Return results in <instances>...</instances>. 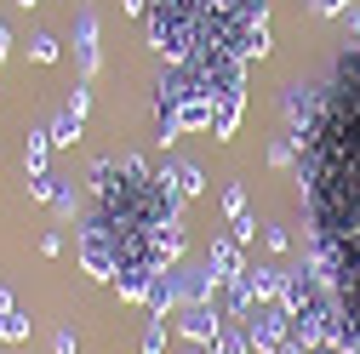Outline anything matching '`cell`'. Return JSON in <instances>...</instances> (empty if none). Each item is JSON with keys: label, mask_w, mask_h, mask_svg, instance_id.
<instances>
[{"label": "cell", "mask_w": 360, "mask_h": 354, "mask_svg": "<svg viewBox=\"0 0 360 354\" xmlns=\"http://www.w3.org/2000/svg\"><path fill=\"white\" fill-rule=\"evenodd\" d=\"M246 337H252V354H275V348L292 337V326H286V315H281V303L252 308V315H246Z\"/></svg>", "instance_id": "obj_1"}, {"label": "cell", "mask_w": 360, "mask_h": 354, "mask_svg": "<svg viewBox=\"0 0 360 354\" xmlns=\"http://www.w3.org/2000/svg\"><path fill=\"white\" fill-rule=\"evenodd\" d=\"M172 320H177V332H184V343H217V332H223L229 315H223L217 303H184Z\"/></svg>", "instance_id": "obj_2"}, {"label": "cell", "mask_w": 360, "mask_h": 354, "mask_svg": "<svg viewBox=\"0 0 360 354\" xmlns=\"http://www.w3.org/2000/svg\"><path fill=\"white\" fill-rule=\"evenodd\" d=\"M206 269H212L217 280H235V275H246V246H235L229 235H217V240H212V251H206Z\"/></svg>", "instance_id": "obj_3"}, {"label": "cell", "mask_w": 360, "mask_h": 354, "mask_svg": "<svg viewBox=\"0 0 360 354\" xmlns=\"http://www.w3.org/2000/svg\"><path fill=\"white\" fill-rule=\"evenodd\" d=\"M143 308H149V320H172V315H177V275H172V269H160V275L149 280Z\"/></svg>", "instance_id": "obj_4"}, {"label": "cell", "mask_w": 360, "mask_h": 354, "mask_svg": "<svg viewBox=\"0 0 360 354\" xmlns=\"http://www.w3.org/2000/svg\"><path fill=\"white\" fill-rule=\"evenodd\" d=\"M75 63L86 80L98 74V18L92 12H80V23H75Z\"/></svg>", "instance_id": "obj_5"}, {"label": "cell", "mask_w": 360, "mask_h": 354, "mask_svg": "<svg viewBox=\"0 0 360 354\" xmlns=\"http://www.w3.org/2000/svg\"><path fill=\"white\" fill-rule=\"evenodd\" d=\"M246 280H252V303L263 308V303H281V280H286V269H275V263H246Z\"/></svg>", "instance_id": "obj_6"}, {"label": "cell", "mask_w": 360, "mask_h": 354, "mask_svg": "<svg viewBox=\"0 0 360 354\" xmlns=\"http://www.w3.org/2000/svg\"><path fill=\"white\" fill-rule=\"evenodd\" d=\"M240 109H246V92H229V98H217V109H212V138H235V126H240Z\"/></svg>", "instance_id": "obj_7"}, {"label": "cell", "mask_w": 360, "mask_h": 354, "mask_svg": "<svg viewBox=\"0 0 360 354\" xmlns=\"http://www.w3.org/2000/svg\"><path fill=\"white\" fill-rule=\"evenodd\" d=\"M46 160H52V131H46V126H34V131H29V143H23V171H29V177L52 171Z\"/></svg>", "instance_id": "obj_8"}, {"label": "cell", "mask_w": 360, "mask_h": 354, "mask_svg": "<svg viewBox=\"0 0 360 354\" xmlns=\"http://www.w3.org/2000/svg\"><path fill=\"white\" fill-rule=\"evenodd\" d=\"M80 126H86V114H75V109L63 103V109L52 114V126H46V131H52V149H75V143H80Z\"/></svg>", "instance_id": "obj_9"}, {"label": "cell", "mask_w": 360, "mask_h": 354, "mask_svg": "<svg viewBox=\"0 0 360 354\" xmlns=\"http://www.w3.org/2000/svg\"><path fill=\"white\" fill-rule=\"evenodd\" d=\"M160 171L172 177V189H177V195H184V200H195V195L206 189V177H200V166H189V160H166Z\"/></svg>", "instance_id": "obj_10"}, {"label": "cell", "mask_w": 360, "mask_h": 354, "mask_svg": "<svg viewBox=\"0 0 360 354\" xmlns=\"http://www.w3.org/2000/svg\"><path fill=\"white\" fill-rule=\"evenodd\" d=\"M155 275H160V269H120V275H115V291H120V303H143Z\"/></svg>", "instance_id": "obj_11"}, {"label": "cell", "mask_w": 360, "mask_h": 354, "mask_svg": "<svg viewBox=\"0 0 360 354\" xmlns=\"http://www.w3.org/2000/svg\"><path fill=\"white\" fill-rule=\"evenodd\" d=\"M217 354H252V337H246V326L240 320H223V332H217V343H212Z\"/></svg>", "instance_id": "obj_12"}, {"label": "cell", "mask_w": 360, "mask_h": 354, "mask_svg": "<svg viewBox=\"0 0 360 354\" xmlns=\"http://www.w3.org/2000/svg\"><path fill=\"white\" fill-rule=\"evenodd\" d=\"M0 343H29V315L6 308V315H0Z\"/></svg>", "instance_id": "obj_13"}, {"label": "cell", "mask_w": 360, "mask_h": 354, "mask_svg": "<svg viewBox=\"0 0 360 354\" xmlns=\"http://www.w3.org/2000/svg\"><path fill=\"white\" fill-rule=\"evenodd\" d=\"M257 229H263L257 217H252V211H240L235 223H229V240H235V246H252V240H257Z\"/></svg>", "instance_id": "obj_14"}, {"label": "cell", "mask_w": 360, "mask_h": 354, "mask_svg": "<svg viewBox=\"0 0 360 354\" xmlns=\"http://www.w3.org/2000/svg\"><path fill=\"white\" fill-rule=\"evenodd\" d=\"M29 58H34V63H58V58H63V46H58L52 34H34V40H29Z\"/></svg>", "instance_id": "obj_15"}, {"label": "cell", "mask_w": 360, "mask_h": 354, "mask_svg": "<svg viewBox=\"0 0 360 354\" xmlns=\"http://www.w3.org/2000/svg\"><path fill=\"white\" fill-rule=\"evenodd\" d=\"M269 166H297V143L292 138H275V143H269Z\"/></svg>", "instance_id": "obj_16"}, {"label": "cell", "mask_w": 360, "mask_h": 354, "mask_svg": "<svg viewBox=\"0 0 360 354\" xmlns=\"http://www.w3.org/2000/svg\"><path fill=\"white\" fill-rule=\"evenodd\" d=\"M58 183H63V177H52V171L29 177V200H52V195H58Z\"/></svg>", "instance_id": "obj_17"}, {"label": "cell", "mask_w": 360, "mask_h": 354, "mask_svg": "<svg viewBox=\"0 0 360 354\" xmlns=\"http://www.w3.org/2000/svg\"><path fill=\"white\" fill-rule=\"evenodd\" d=\"M143 354H166V320H149L143 326Z\"/></svg>", "instance_id": "obj_18"}, {"label": "cell", "mask_w": 360, "mask_h": 354, "mask_svg": "<svg viewBox=\"0 0 360 354\" xmlns=\"http://www.w3.org/2000/svg\"><path fill=\"white\" fill-rule=\"evenodd\" d=\"M223 211H229V223L246 211V183H229V189H223Z\"/></svg>", "instance_id": "obj_19"}, {"label": "cell", "mask_w": 360, "mask_h": 354, "mask_svg": "<svg viewBox=\"0 0 360 354\" xmlns=\"http://www.w3.org/2000/svg\"><path fill=\"white\" fill-rule=\"evenodd\" d=\"M52 206H58V217H75V206H80V195H75V183H58V195H52Z\"/></svg>", "instance_id": "obj_20"}, {"label": "cell", "mask_w": 360, "mask_h": 354, "mask_svg": "<svg viewBox=\"0 0 360 354\" xmlns=\"http://www.w3.org/2000/svg\"><path fill=\"white\" fill-rule=\"evenodd\" d=\"M69 109H75V114H86V109H92V86H86V80L69 92Z\"/></svg>", "instance_id": "obj_21"}, {"label": "cell", "mask_w": 360, "mask_h": 354, "mask_svg": "<svg viewBox=\"0 0 360 354\" xmlns=\"http://www.w3.org/2000/svg\"><path fill=\"white\" fill-rule=\"evenodd\" d=\"M263 246H269V251H286L292 240H286V229H275V223H263Z\"/></svg>", "instance_id": "obj_22"}, {"label": "cell", "mask_w": 360, "mask_h": 354, "mask_svg": "<svg viewBox=\"0 0 360 354\" xmlns=\"http://www.w3.org/2000/svg\"><path fill=\"white\" fill-rule=\"evenodd\" d=\"M309 6H314V18H338V12H343V0H309Z\"/></svg>", "instance_id": "obj_23"}, {"label": "cell", "mask_w": 360, "mask_h": 354, "mask_svg": "<svg viewBox=\"0 0 360 354\" xmlns=\"http://www.w3.org/2000/svg\"><path fill=\"white\" fill-rule=\"evenodd\" d=\"M52 354H75V332H69V326L52 337Z\"/></svg>", "instance_id": "obj_24"}, {"label": "cell", "mask_w": 360, "mask_h": 354, "mask_svg": "<svg viewBox=\"0 0 360 354\" xmlns=\"http://www.w3.org/2000/svg\"><path fill=\"white\" fill-rule=\"evenodd\" d=\"M40 251H46V257H58V251H63V235H58V229H52V235H40Z\"/></svg>", "instance_id": "obj_25"}, {"label": "cell", "mask_w": 360, "mask_h": 354, "mask_svg": "<svg viewBox=\"0 0 360 354\" xmlns=\"http://www.w3.org/2000/svg\"><path fill=\"white\" fill-rule=\"evenodd\" d=\"M120 6H126L131 18H149V6H155V0H120Z\"/></svg>", "instance_id": "obj_26"}, {"label": "cell", "mask_w": 360, "mask_h": 354, "mask_svg": "<svg viewBox=\"0 0 360 354\" xmlns=\"http://www.w3.org/2000/svg\"><path fill=\"white\" fill-rule=\"evenodd\" d=\"M303 354H343L338 343H314V348H303Z\"/></svg>", "instance_id": "obj_27"}, {"label": "cell", "mask_w": 360, "mask_h": 354, "mask_svg": "<svg viewBox=\"0 0 360 354\" xmlns=\"http://www.w3.org/2000/svg\"><path fill=\"white\" fill-rule=\"evenodd\" d=\"M6 308H12V291H6V286H0V315H6Z\"/></svg>", "instance_id": "obj_28"}, {"label": "cell", "mask_w": 360, "mask_h": 354, "mask_svg": "<svg viewBox=\"0 0 360 354\" xmlns=\"http://www.w3.org/2000/svg\"><path fill=\"white\" fill-rule=\"evenodd\" d=\"M0 58H6V23H0Z\"/></svg>", "instance_id": "obj_29"}, {"label": "cell", "mask_w": 360, "mask_h": 354, "mask_svg": "<svg viewBox=\"0 0 360 354\" xmlns=\"http://www.w3.org/2000/svg\"><path fill=\"white\" fill-rule=\"evenodd\" d=\"M18 6H40V0H18Z\"/></svg>", "instance_id": "obj_30"}]
</instances>
